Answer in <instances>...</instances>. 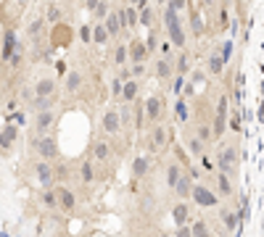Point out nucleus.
<instances>
[{
	"instance_id": "obj_1",
	"label": "nucleus",
	"mask_w": 264,
	"mask_h": 237,
	"mask_svg": "<svg viewBox=\"0 0 264 237\" xmlns=\"http://www.w3.org/2000/svg\"><path fill=\"white\" fill-rule=\"evenodd\" d=\"M35 150H37V156H40L43 161H56V158L61 156L58 140H56L53 135H37V140H35Z\"/></svg>"
},
{
	"instance_id": "obj_2",
	"label": "nucleus",
	"mask_w": 264,
	"mask_h": 237,
	"mask_svg": "<svg viewBox=\"0 0 264 237\" xmlns=\"http://www.w3.org/2000/svg\"><path fill=\"white\" fill-rule=\"evenodd\" d=\"M238 161H240V156H238L235 145H224V148L220 150V156H217V166H220V171L230 174V177H235V174H238Z\"/></svg>"
},
{
	"instance_id": "obj_3",
	"label": "nucleus",
	"mask_w": 264,
	"mask_h": 237,
	"mask_svg": "<svg viewBox=\"0 0 264 237\" xmlns=\"http://www.w3.org/2000/svg\"><path fill=\"white\" fill-rule=\"evenodd\" d=\"M227 113H230V101L222 95L220 103H217L214 121H212V137H214V140H220V137L224 135V129H227Z\"/></svg>"
},
{
	"instance_id": "obj_4",
	"label": "nucleus",
	"mask_w": 264,
	"mask_h": 237,
	"mask_svg": "<svg viewBox=\"0 0 264 237\" xmlns=\"http://www.w3.org/2000/svg\"><path fill=\"white\" fill-rule=\"evenodd\" d=\"M143 111H145V124H159L161 113H164V103L159 95H148L143 101Z\"/></svg>"
},
{
	"instance_id": "obj_5",
	"label": "nucleus",
	"mask_w": 264,
	"mask_h": 237,
	"mask_svg": "<svg viewBox=\"0 0 264 237\" xmlns=\"http://www.w3.org/2000/svg\"><path fill=\"white\" fill-rule=\"evenodd\" d=\"M35 177H37L43 190H48V187H53V182H56V169L50 166V161H43L40 158V161L35 164Z\"/></svg>"
},
{
	"instance_id": "obj_6",
	"label": "nucleus",
	"mask_w": 264,
	"mask_h": 237,
	"mask_svg": "<svg viewBox=\"0 0 264 237\" xmlns=\"http://www.w3.org/2000/svg\"><path fill=\"white\" fill-rule=\"evenodd\" d=\"M100 129L103 135H116L122 129V119H119V108H106L100 116Z\"/></svg>"
},
{
	"instance_id": "obj_7",
	"label": "nucleus",
	"mask_w": 264,
	"mask_h": 237,
	"mask_svg": "<svg viewBox=\"0 0 264 237\" xmlns=\"http://www.w3.org/2000/svg\"><path fill=\"white\" fill-rule=\"evenodd\" d=\"M190 198L196 201L201 208H212V205H217L220 203V198H217L209 187H204V185H193V193H190Z\"/></svg>"
},
{
	"instance_id": "obj_8",
	"label": "nucleus",
	"mask_w": 264,
	"mask_h": 237,
	"mask_svg": "<svg viewBox=\"0 0 264 237\" xmlns=\"http://www.w3.org/2000/svg\"><path fill=\"white\" fill-rule=\"evenodd\" d=\"M167 37H169V42H172V48H185V42H188V34H185V27H182V21L177 19L172 21V24H167Z\"/></svg>"
},
{
	"instance_id": "obj_9",
	"label": "nucleus",
	"mask_w": 264,
	"mask_h": 237,
	"mask_svg": "<svg viewBox=\"0 0 264 237\" xmlns=\"http://www.w3.org/2000/svg\"><path fill=\"white\" fill-rule=\"evenodd\" d=\"M53 124H56V113H53L50 108L35 113V132L37 135H48L53 129Z\"/></svg>"
},
{
	"instance_id": "obj_10",
	"label": "nucleus",
	"mask_w": 264,
	"mask_h": 237,
	"mask_svg": "<svg viewBox=\"0 0 264 237\" xmlns=\"http://www.w3.org/2000/svg\"><path fill=\"white\" fill-rule=\"evenodd\" d=\"M35 98H56L58 93V85H56V79L53 76H40V79L35 82Z\"/></svg>"
},
{
	"instance_id": "obj_11",
	"label": "nucleus",
	"mask_w": 264,
	"mask_h": 237,
	"mask_svg": "<svg viewBox=\"0 0 264 237\" xmlns=\"http://www.w3.org/2000/svg\"><path fill=\"white\" fill-rule=\"evenodd\" d=\"M127 50H130V61L132 64H145L151 56V50H148V45H145V40H132L127 45Z\"/></svg>"
},
{
	"instance_id": "obj_12",
	"label": "nucleus",
	"mask_w": 264,
	"mask_h": 237,
	"mask_svg": "<svg viewBox=\"0 0 264 237\" xmlns=\"http://www.w3.org/2000/svg\"><path fill=\"white\" fill-rule=\"evenodd\" d=\"M116 11H119V19H122L124 32H127V29H137V27H140V16H137V8H135V5H122V8H116Z\"/></svg>"
},
{
	"instance_id": "obj_13",
	"label": "nucleus",
	"mask_w": 264,
	"mask_h": 237,
	"mask_svg": "<svg viewBox=\"0 0 264 237\" xmlns=\"http://www.w3.org/2000/svg\"><path fill=\"white\" fill-rule=\"evenodd\" d=\"M19 50V45H16V32L13 29H5V34H3V45H0V61H5L8 64L11 56Z\"/></svg>"
},
{
	"instance_id": "obj_14",
	"label": "nucleus",
	"mask_w": 264,
	"mask_h": 237,
	"mask_svg": "<svg viewBox=\"0 0 264 237\" xmlns=\"http://www.w3.org/2000/svg\"><path fill=\"white\" fill-rule=\"evenodd\" d=\"M148 140H151V150L167 148V142H169V129H167L164 124H153L151 135H148Z\"/></svg>"
},
{
	"instance_id": "obj_15",
	"label": "nucleus",
	"mask_w": 264,
	"mask_h": 237,
	"mask_svg": "<svg viewBox=\"0 0 264 237\" xmlns=\"http://www.w3.org/2000/svg\"><path fill=\"white\" fill-rule=\"evenodd\" d=\"M103 24H106V32H108V37H119L122 32H124V27H122V19H119V11L116 8H111L108 11V16L103 19Z\"/></svg>"
},
{
	"instance_id": "obj_16",
	"label": "nucleus",
	"mask_w": 264,
	"mask_h": 237,
	"mask_svg": "<svg viewBox=\"0 0 264 237\" xmlns=\"http://www.w3.org/2000/svg\"><path fill=\"white\" fill-rule=\"evenodd\" d=\"M82 82H85L82 71H66L64 74V93L66 95H77L80 87H82Z\"/></svg>"
},
{
	"instance_id": "obj_17",
	"label": "nucleus",
	"mask_w": 264,
	"mask_h": 237,
	"mask_svg": "<svg viewBox=\"0 0 264 237\" xmlns=\"http://www.w3.org/2000/svg\"><path fill=\"white\" fill-rule=\"evenodd\" d=\"M19 137V127L16 124H5L3 129H0V150H11L13 142H16Z\"/></svg>"
},
{
	"instance_id": "obj_18",
	"label": "nucleus",
	"mask_w": 264,
	"mask_h": 237,
	"mask_svg": "<svg viewBox=\"0 0 264 237\" xmlns=\"http://www.w3.org/2000/svg\"><path fill=\"white\" fill-rule=\"evenodd\" d=\"M153 74H156L159 79L169 82V79H172V74H175V61H172V58H161V56H159L156 66H153Z\"/></svg>"
},
{
	"instance_id": "obj_19",
	"label": "nucleus",
	"mask_w": 264,
	"mask_h": 237,
	"mask_svg": "<svg viewBox=\"0 0 264 237\" xmlns=\"http://www.w3.org/2000/svg\"><path fill=\"white\" fill-rule=\"evenodd\" d=\"M137 98H140V82L132 76V79L124 82V87H122V101L124 103H135Z\"/></svg>"
},
{
	"instance_id": "obj_20",
	"label": "nucleus",
	"mask_w": 264,
	"mask_h": 237,
	"mask_svg": "<svg viewBox=\"0 0 264 237\" xmlns=\"http://www.w3.org/2000/svg\"><path fill=\"white\" fill-rule=\"evenodd\" d=\"M148 169H151V158L148 156H135V161H132V177L135 179L148 177Z\"/></svg>"
},
{
	"instance_id": "obj_21",
	"label": "nucleus",
	"mask_w": 264,
	"mask_h": 237,
	"mask_svg": "<svg viewBox=\"0 0 264 237\" xmlns=\"http://www.w3.org/2000/svg\"><path fill=\"white\" fill-rule=\"evenodd\" d=\"M190 193H193V179H190V174H182L175 185V195L180 198V201H188Z\"/></svg>"
},
{
	"instance_id": "obj_22",
	"label": "nucleus",
	"mask_w": 264,
	"mask_h": 237,
	"mask_svg": "<svg viewBox=\"0 0 264 237\" xmlns=\"http://www.w3.org/2000/svg\"><path fill=\"white\" fill-rule=\"evenodd\" d=\"M111 145H108L106 140H98L95 145H92V158H95V161H100V164H106L108 158H111Z\"/></svg>"
},
{
	"instance_id": "obj_23",
	"label": "nucleus",
	"mask_w": 264,
	"mask_h": 237,
	"mask_svg": "<svg viewBox=\"0 0 264 237\" xmlns=\"http://www.w3.org/2000/svg\"><path fill=\"white\" fill-rule=\"evenodd\" d=\"M56 198H58V208H64V211H72L74 205H77V198H74V193L72 190H56Z\"/></svg>"
},
{
	"instance_id": "obj_24",
	"label": "nucleus",
	"mask_w": 264,
	"mask_h": 237,
	"mask_svg": "<svg viewBox=\"0 0 264 237\" xmlns=\"http://www.w3.org/2000/svg\"><path fill=\"white\" fill-rule=\"evenodd\" d=\"M172 219H175V224L180 227V224H188V219H190V208H188V203L185 201H180L172 208Z\"/></svg>"
},
{
	"instance_id": "obj_25",
	"label": "nucleus",
	"mask_w": 264,
	"mask_h": 237,
	"mask_svg": "<svg viewBox=\"0 0 264 237\" xmlns=\"http://www.w3.org/2000/svg\"><path fill=\"white\" fill-rule=\"evenodd\" d=\"M111 37H108V32H106V24L103 21H95L92 24V45H106Z\"/></svg>"
},
{
	"instance_id": "obj_26",
	"label": "nucleus",
	"mask_w": 264,
	"mask_h": 237,
	"mask_svg": "<svg viewBox=\"0 0 264 237\" xmlns=\"http://www.w3.org/2000/svg\"><path fill=\"white\" fill-rule=\"evenodd\" d=\"M164 174H167V177H164V179H167V187H169V190H175L177 179L182 177V169H180V164H169Z\"/></svg>"
},
{
	"instance_id": "obj_27",
	"label": "nucleus",
	"mask_w": 264,
	"mask_h": 237,
	"mask_svg": "<svg viewBox=\"0 0 264 237\" xmlns=\"http://www.w3.org/2000/svg\"><path fill=\"white\" fill-rule=\"evenodd\" d=\"M175 116H177V121H188L190 119V108H188V101H185V98L180 95L177 98V103H175Z\"/></svg>"
},
{
	"instance_id": "obj_28",
	"label": "nucleus",
	"mask_w": 264,
	"mask_h": 237,
	"mask_svg": "<svg viewBox=\"0 0 264 237\" xmlns=\"http://www.w3.org/2000/svg\"><path fill=\"white\" fill-rule=\"evenodd\" d=\"M206 66H209V71H212L214 76H220L222 74V68H224V61H222V56L220 53H212V56H209V61H206Z\"/></svg>"
},
{
	"instance_id": "obj_29",
	"label": "nucleus",
	"mask_w": 264,
	"mask_h": 237,
	"mask_svg": "<svg viewBox=\"0 0 264 237\" xmlns=\"http://www.w3.org/2000/svg\"><path fill=\"white\" fill-rule=\"evenodd\" d=\"M175 71L182 74V76H188V71H190V53L188 50L180 53V58H177V64H175Z\"/></svg>"
},
{
	"instance_id": "obj_30",
	"label": "nucleus",
	"mask_w": 264,
	"mask_h": 237,
	"mask_svg": "<svg viewBox=\"0 0 264 237\" xmlns=\"http://www.w3.org/2000/svg\"><path fill=\"white\" fill-rule=\"evenodd\" d=\"M185 145H188V150L193 153V156H201V153H204V142H201L193 132L185 135Z\"/></svg>"
},
{
	"instance_id": "obj_31",
	"label": "nucleus",
	"mask_w": 264,
	"mask_h": 237,
	"mask_svg": "<svg viewBox=\"0 0 264 237\" xmlns=\"http://www.w3.org/2000/svg\"><path fill=\"white\" fill-rule=\"evenodd\" d=\"M80 179L85 182V185H90V182L95 179V169H92V161H82V166H80Z\"/></svg>"
},
{
	"instance_id": "obj_32",
	"label": "nucleus",
	"mask_w": 264,
	"mask_h": 237,
	"mask_svg": "<svg viewBox=\"0 0 264 237\" xmlns=\"http://www.w3.org/2000/svg\"><path fill=\"white\" fill-rule=\"evenodd\" d=\"M43 29H45V16H37V19L32 21V24L27 27V34L32 37V40H37V37L43 34Z\"/></svg>"
},
{
	"instance_id": "obj_33",
	"label": "nucleus",
	"mask_w": 264,
	"mask_h": 237,
	"mask_svg": "<svg viewBox=\"0 0 264 237\" xmlns=\"http://www.w3.org/2000/svg\"><path fill=\"white\" fill-rule=\"evenodd\" d=\"M222 224L227 229H232V232H238V224H240L238 213L235 211H222Z\"/></svg>"
},
{
	"instance_id": "obj_34",
	"label": "nucleus",
	"mask_w": 264,
	"mask_h": 237,
	"mask_svg": "<svg viewBox=\"0 0 264 237\" xmlns=\"http://www.w3.org/2000/svg\"><path fill=\"white\" fill-rule=\"evenodd\" d=\"M127 58H130L127 45H116V48H114V64L116 66H127Z\"/></svg>"
},
{
	"instance_id": "obj_35",
	"label": "nucleus",
	"mask_w": 264,
	"mask_h": 237,
	"mask_svg": "<svg viewBox=\"0 0 264 237\" xmlns=\"http://www.w3.org/2000/svg\"><path fill=\"white\" fill-rule=\"evenodd\" d=\"M217 182H220V190H222V195H232V182H230V174L220 171V174H217Z\"/></svg>"
},
{
	"instance_id": "obj_36",
	"label": "nucleus",
	"mask_w": 264,
	"mask_h": 237,
	"mask_svg": "<svg viewBox=\"0 0 264 237\" xmlns=\"http://www.w3.org/2000/svg\"><path fill=\"white\" fill-rule=\"evenodd\" d=\"M193 135H196V137H198V140L204 142V145L214 140V137H212V124H201V127H198V129H196V132H193Z\"/></svg>"
},
{
	"instance_id": "obj_37",
	"label": "nucleus",
	"mask_w": 264,
	"mask_h": 237,
	"mask_svg": "<svg viewBox=\"0 0 264 237\" xmlns=\"http://www.w3.org/2000/svg\"><path fill=\"white\" fill-rule=\"evenodd\" d=\"M137 16H140V24L143 27H153V11L148 8V5H143V8H137Z\"/></svg>"
},
{
	"instance_id": "obj_38",
	"label": "nucleus",
	"mask_w": 264,
	"mask_h": 237,
	"mask_svg": "<svg viewBox=\"0 0 264 237\" xmlns=\"http://www.w3.org/2000/svg\"><path fill=\"white\" fill-rule=\"evenodd\" d=\"M43 203L48 205V208H58V198H56V190L53 187L43 190Z\"/></svg>"
},
{
	"instance_id": "obj_39",
	"label": "nucleus",
	"mask_w": 264,
	"mask_h": 237,
	"mask_svg": "<svg viewBox=\"0 0 264 237\" xmlns=\"http://www.w3.org/2000/svg\"><path fill=\"white\" fill-rule=\"evenodd\" d=\"M190 235L193 237H209V227H206V221H193V227H190Z\"/></svg>"
},
{
	"instance_id": "obj_40",
	"label": "nucleus",
	"mask_w": 264,
	"mask_h": 237,
	"mask_svg": "<svg viewBox=\"0 0 264 237\" xmlns=\"http://www.w3.org/2000/svg\"><path fill=\"white\" fill-rule=\"evenodd\" d=\"M119 119H122V127H130L132 124V103H124L119 108Z\"/></svg>"
},
{
	"instance_id": "obj_41",
	"label": "nucleus",
	"mask_w": 264,
	"mask_h": 237,
	"mask_svg": "<svg viewBox=\"0 0 264 237\" xmlns=\"http://www.w3.org/2000/svg\"><path fill=\"white\" fill-rule=\"evenodd\" d=\"M232 50H235V45H232V40H224L222 42V48H220V56L224 64H230V58H232Z\"/></svg>"
},
{
	"instance_id": "obj_42",
	"label": "nucleus",
	"mask_w": 264,
	"mask_h": 237,
	"mask_svg": "<svg viewBox=\"0 0 264 237\" xmlns=\"http://www.w3.org/2000/svg\"><path fill=\"white\" fill-rule=\"evenodd\" d=\"M108 11H111V5H108L106 0H100V3L95 5V11H92V16H95L98 21H103V19L108 16Z\"/></svg>"
},
{
	"instance_id": "obj_43",
	"label": "nucleus",
	"mask_w": 264,
	"mask_h": 237,
	"mask_svg": "<svg viewBox=\"0 0 264 237\" xmlns=\"http://www.w3.org/2000/svg\"><path fill=\"white\" fill-rule=\"evenodd\" d=\"M159 56L161 58H172L175 61V50H172V42H169V40H164V42H159Z\"/></svg>"
},
{
	"instance_id": "obj_44",
	"label": "nucleus",
	"mask_w": 264,
	"mask_h": 237,
	"mask_svg": "<svg viewBox=\"0 0 264 237\" xmlns=\"http://www.w3.org/2000/svg\"><path fill=\"white\" fill-rule=\"evenodd\" d=\"M122 87H124V82L119 79V76H114L111 87H108V95H111V98H122Z\"/></svg>"
},
{
	"instance_id": "obj_45",
	"label": "nucleus",
	"mask_w": 264,
	"mask_h": 237,
	"mask_svg": "<svg viewBox=\"0 0 264 237\" xmlns=\"http://www.w3.org/2000/svg\"><path fill=\"white\" fill-rule=\"evenodd\" d=\"M80 40H82L85 45L92 42V24H82V27H80Z\"/></svg>"
},
{
	"instance_id": "obj_46",
	"label": "nucleus",
	"mask_w": 264,
	"mask_h": 237,
	"mask_svg": "<svg viewBox=\"0 0 264 237\" xmlns=\"http://www.w3.org/2000/svg\"><path fill=\"white\" fill-rule=\"evenodd\" d=\"M182 87H185V76H182V74H175V79H172V93H175V95H182Z\"/></svg>"
},
{
	"instance_id": "obj_47",
	"label": "nucleus",
	"mask_w": 264,
	"mask_h": 237,
	"mask_svg": "<svg viewBox=\"0 0 264 237\" xmlns=\"http://www.w3.org/2000/svg\"><path fill=\"white\" fill-rule=\"evenodd\" d=\"M45 19L53 21V24H58V21H61V8H58V5H50L48 13H45Z\"/></svg>"
},
{
	"instance_id": "obj_48",
	"label": "nucleus",
	"mask_w": 264,
	"mask_h": 237,
	"mask_svg": "<svg viewBox=\"0 0 264 237\" xmlns=\"http://www.w3.org/2000/svg\"><path fill=\"white\" fill-rule=\"evenodd\" d=\"M130 71H132V76L137 79V76H145V74H148V68H145V64H132Z\"/></svg>"
},
{
	"instance_id": "obj_49",
	"label": "nucleus",
	"mask_w": 264,
	"mask_h": 237,
	"mask_svg": "<svg viewBox=\"0 0 264 237\" xmlns=\"http://www.w3.org/2000/svg\"><path fill=\"white\" fill-rule=\"evenodd\" d=\"M21 61H24V56H21V48H19V50L11 56V61H8V64H11L13 68H19V66H21Z\"/></svg>"
},
{
	"instance_id": "obj_50",
	"label": "nucleus",
	"mask_w": 264,
	"mask_h": 237,
	"mask_svg": "<svg viewBox=\"0 0 264 237\" xmlns=\"http://www.w3.org/2000/svg\"><path fill=\"white\" fill-rule=\"evenodd\" d=\"M167 5H172L175 11H182V8H188V0H167Z\"/></svg>"
},
{
	"instance_id": "obj_51",
	"label": "nucleus",
	"mask_w": 264,
	"mask_h": 237,
	"mask_svg": "<svg viewBox=\"0 0 264 237\" xmlns=\"http://www.w3.org/2000/svg\"><path fill=\"white\" fill-rule=\"evenodd\" d=\"M116 76H119L122 82H127V79H132V71H130L127 66H119V74H116Z\"/></svg>"
},
{
	"instance_id": "obj_52",
	"label": "nucleus",
	"mask_w": 264,
	"mask_h": 237,
	"mask_svg": "<svg viewBox=\"0 0 264 237\" xmlns=\"http://www.w3.org/2000/svg\"><path fill=\"white\" fill-rule=\"evenodd\" d=\"M177 237H193V235H190V227H188V224H180V229H177Z\"/></svg>"
},
{
	"instance_id": "obj_53",
	"label": "nucleus",
	"mask_w": 264,
	"mask_h": 237,
	"mask_svg": "<svg viewBox=\"0 0 264 237\" xmlns=\"http://www.w3.org/2000/svg\"><path fill=\"white\" fill-rule=\"evenodd\" d=\"M56 71H58V76H64V74L69 71V68H66V64H64V61H58V64H56Z\"/></svg>"
},
{
	"instance_id": "obj_54",
	"label": "nucleus",
	"mask_w": 264,
	"mask_h": 237,
	"mask_svg": "<svg viewBox=\"0 0 264 237\" xmlns=\"http://www.w3.org/2000/svg\"><path fill=\"white\" fill-rule=\"evenodd\" d=\"M98 3H100V0H85V8H88V11H95Z\"/></svg>"
},
{
	"instance_id": "obj_55",
	"label": "nucleus",
	"mask_w": 264,
	"mask_h": 237,
	"mask_svg": "<svg viewBox=\"0 0 264 237\" xmlns=\"http://www.w3.org/2000/svg\"><path fill=\"white\" fill-rule=\"evenodd\" d=\"M16 3L21 5V8H24V5H29V0H16Z\"/></svg>"
},
{
	"instance_id": "obj_56",
	"label": "nucleus",
	"mask_w": 264,
	"mask_h": 237,
	"mask_svg": "<svg viewBox=\"0 0 264 237\" xmlns=\"http://www.w3.org/2000/svg\"><path fill=\"white\" fill-rule=\"evenodd\" d=\"M156 5H167V0H156Z\"/></svg>"
},
{
	"instance_id": "obj_57",
	"label": "nucleus",
	"mask_w": 264,
	"mask_h": 237,
	"mask_svg": "<svg viewBox=\"0 0 264 237\" xmlns=\"http://www.w3.org/2000/svg\"><path fill=\"white\" fill-rule=\"evenodd\" d=\"M217 3V0H206V5H214Z\"/></svg>"
},
{
	"instance_id": "obj_58",
	"label": "nucleus",
	"mask_w": 264,
	"mask_h": 237,
	"mask_svg": "<svg viewBox=\"0 0 264 237\" xmlns=\"http://www.w3.org/2000/svg\"><path fill=\"white\" fill-rule=\"evenodd\" d=\"M161 237H172V235H161Z\"/></svg>"
}]
</instances>
